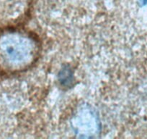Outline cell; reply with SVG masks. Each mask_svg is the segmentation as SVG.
<instances>
[{
	"label": "cell",
	"instance_id": "2",
	"mask_svg": "<svg viewBox=\"0 0 147 139\" xmlns=\"http://www.w3.org/2000/svg\"><path fill=\"white\" fill-rule=\"evenodd\" d=\"M71 72L66 70V69L65 70H63L61 72V80L62 83H68V82H70L69 80H71Z\"/></svg>",
	"mask_w": 147,
	"mask_h": 139
},
{
	"label": "cell",
	"instance_id": "1",
	"mask_svg": "<svg viewBox=\"0 0 147 139\" xmlns=\"http://www.w3.org/2000/svg\"><path fill=\"white\" fill-rule=\"evenodd\" d=\"M38 40L25 30L8 28L0 32V70L6 73L25 71L36 62Z\"/></svg>",
	"mask_w": 147,
	"mask_h": 139
}]
</instances>
